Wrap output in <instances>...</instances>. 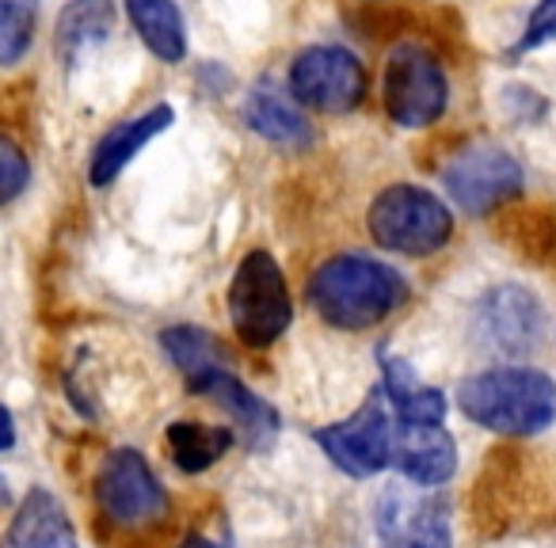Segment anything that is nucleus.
<instances>
[{
  "label": "nucleus",
  "instance_id": "obj_1",
  "mask_svg": "<svg viewBox=\"0 0 556 548\" xmlns=\"http://www.w3.org/2000/svg\"><path fill=\"white\" fill-rule=\"evenodd\" d=\"M408 286L389 263L370 255H336L320 263L309 279V305L343 332L374 328L404 302Z\"/></svg>",
  "mask_w": 556,
  "mask_h": 548
},
{
  "label": "nucleus",
  "instance_id": "obj_2",
  "mask_svg": "<svg viewBox=\"0 0 556 548\" xmlns=\"http://www.w3.org/2000/svg\"><path fill=\"white\" fill-rule=\"evenodd\" d=\"M457 408L484 431L530 438V434L553 426L556 381L541 370H526V366H500V370H484L462 381Z\"/></svg>",
  "mask_w": 556,
  "mask_h": 548
},
{
  "label": "nucleus",
  "instance_id": "obj_3",
  "mask_svg": "<svg viewBox=\"0 0 556 548\" xmlns=\"http://www.w3.org/2000/svg\"><path fill=\"white\" fill-rule=\"evenodd\" d=\"M229 320L248 347H270V343H278L287 335L290 320H294V305H290L282 267L263 247L248 252L237 263V275H232V286H229Z\"/></svg>",
  "mask_w": 556,
  "mask_h": 548
},
{
  "label": "nucleus",
  "instance_id": "obj_4",
  "mask_svg": "<svg viewBox=\"0 0 556 548\" xmlns=\"http://www.w3.org/2000/svg\"><path fill=\"white\" fill-rule=\"evenodd\" d=\"M366 229L389 252L431 255L454 232V214L439 194L412 183H393L370 202Z\"/></svg>",
  "mask_w": 556,
  "mask_h": 548
},
{
  "label": "nucleus",
  "instance_id": "obj_5",
  "mask_svg": "<svg viewBox=\"0 0 556 548\" xmlns=\"http://www.w3.org/2000/svg\"><path fill=\"white\" fill-rule=\"evenodd\" d=\"M450 199L472 217H484L492 209L507 206L510 199L522 194V168L510 153L495 145H472L462 149L442 171Z\"/></svg>",
  "mask_w": 556,
  "mask_h": 548
},
{
  "label": "nucleus",
  "instance_id": "obj_6",
  "mask_svg": "<svg viewBox=\"0 0 556 548\" xmlns=\"http://www.w3.org/2000/svg\"><path fill=\"white\" fill-rule=\"evenodd\" d=\"M96 502L115 525H146L168 510V495L138 449H115L103 457L96 476Z\"/></svg>",
  "mask_w": 556,
  "mask_h": 548
},
{
  "label": "nucleus",
  "instance_id": "obj_7",
  "mask_svg": "<svg viewBox=\"0 0 556 548\" xmlns=\"http://www.w3.org/2000/svg\"><path fill=\"white\" fill-rule=\"evenodd\" d=\"M317 446L332 457L336 469L348 476H378L393 461V426L386 416V388H374L370 400L348 416L343 423H332L317 431Z\"/></svg>",
  "mask_w": 556,
  "mask_h": 548
},
{
  "label": "nucleus",
  "instance_id": "obj_8",
  "mask_svg": "<svg viewBox=\"0 0 556 548\" xmlns=\"http://www.w3.org/2000/svg\"><path fill=\"white\" fill-rule=\"evenodd\" d=\"M386 111L396 126H431L446 111V77L419 47H396L386 65Z\"/></svg>",
  "mask_w": 556,
  "mask_h": 548
},
{
  "label": "nucleus",
  "instance_id": "obj_9",
  "mask_svg": "<svg viewBox=\"0 0 556 548\" xmlns=\"http://www.w3.org/2000/svg\"><path fill=\"white\" fill-rule=\"evenodd\" d=\"M290 88L325 115H348L366 100V69L343 47H309L290 69Z\"/></svg>",
  "mask_w": 556,
  "mask_h": 548
},
{
  "label": "nucleus",
  "instance_id": "obj_10",
  "mask_svg": "<svg viewBox=\"0 0 556 548\" xmlns=\"http://www.w3.org/2000/svg\"><path fill=\"white\" fill-rule=\"evenodd\" d=\"M472 340L484 355L522 358L541 340V305L522 286H495L477 305Z\"/></svg>",
  "mask_w": 556,
  "mask_h": 548
},
{
  "label": "nucleus",
  "instance_id": "obj_11",
  "mask_svg": "<svg viewBox=\"0 0 556 548\" xmlns=\"http://www.w3.org/2000/svg\"><path fill=\"white\" fill-rule=\"evenodd\" d=\"M378 533L386 548H454L450 502L442 495L389 492L381 499Z\"/></svg>",
  "mask_w": 556,
  "mask_h": 548
},
{
  "label": "nucleus",
  "instance_id": "obj_12",
  "mask_svg": "<svg viewBox=\"0 0 556 548\" xmlns=\"http://www.w3.org/2000/svg\"><path fill=\"white\" fill-rule=\"evenodd\" d=\"M393 461L412 484L439 487L457 472V446L442 423H401L396 419Z\"/></svg>",
  "mask_w": 556,
  "mask_h": 548
},
{
  "label": "nucleus",
  "instance_id": "obj_13",
  "mask_svg": "<svg viewBox=\"0 0 556 548\" xmlns=\"http://www.w3.org/2000/svg\"><path fill=\"white\" fill-rule=\"evenodd\" d=\"M172 118H176V111H172L168 103H161V107H149L146 115L130 118V123H118L92 153V164H88V179H92V187L115 183V179L126 171V164H130L134 156H138L141 149L156 138V133L168 130Z\"/></svg>",
  "mask_w": 556,
  "mask_h": 548
},
{
  "label": "nucleus",
  "instance_id": "obj_14",
  "mask_svg": "<svg viewBox=\"0 0 556 548\" xmlns=\"http://www.w3.org/2000/svg\"><path fill=\"white\" fill-rule=\"evenodd\" d=\"M199 396H210L214 404H222V408L229 411L232 423L244 431V438L252 449H267L270 442H275L278 411L270 408L263 396H255L232 370H222L217 378H210L206 385L199 388Z\"/></svg>",
  "mask_w": 556,
  "mask_h": 548
},
{
  "label": "nucleus",
  "instance_id": "obj_15",
  "mask_svg": "<svg viewBox=\"0 0 556 548\" xmlns=\"http://www.w3.org/2000/svg\"><path fill=\"white\" fill-rule=\"evenodd\" d=\"M4 548H77V533L54 492L35 487L12 522Z\"/></svg>",
  "mask_w": 556,
  "mask_h": 548
},
{
  "label": "nucleus",
  "instance_id": "obj_16",
  "mask_svg": "<svg viewBox=\"0 0 556 548\" xmlns=\"http://www.w3.org/2000/svg\"><path fill=\"white\" fill-rule=\"evenodd\" d=\"M244 123L252 126L260 138H267L270 145H282V149H305L313 141V130H309V123H305V115L294 107V100L282 95V88H275V85H255L252 92H248Z\"/></svg>",
  "mask_w": 556,
  "mask_h": 548
},
{
  "label": "nucleus",
  "instance_id": "obj_17",
  "mask_svg": "<svg viewBox=\"0 0 556 548\" xmlns=\"http://www.w3.org/2000/svg\"><path fill=\"white\" fill-rule=\"evenodd\" d=\"M161 347H164V355L172 358V366L184 373L191 393H199V388L206 385L210 378H217L222 370H232L222 343L210 332H202V328H191V324L168 328V332L161 335Z\"/></svg>",
  "mask_w": 556,
  "mask_h": 548
},
{
  "label": "nucleus",
  "instance_id": "obj_18",
  "mask_svg": "<svg viewBox=\"0 0 556 548\" xmlns=\"http://www.w3.org/2000/svg\"><path fill=\"white\" fill-rule=\"evenodd\" d=\"M126 12H130L134 31L141 35V42H146L161 62H168V65L184 62L187 27L172 0H126Z\"/></svg>",
  "mask_w": 556,
  "mask_h": 548
},
{
  "label": "nucleus",
  "instance_id": "obj_19",
  "mask_svg": "<svg viewBox=\"0 0 556 548\" xmlns=\"http://www.w3.org/2000/svg\"><path fill=\"white\" fill-rule=\"evenodd\" d=\"M232 446L229 426H210L194 423V419H176L168 426V454L176 461L179 472H206L210 464H217Z\"/></svg>",
  "mask_w": 556,
  "mask_h": 548
},
{
  "label": "nucleus",
  "instance_id": "obj_20",
  "mask_svg": "<svg viewBox=\"0 0 556 548\" xmlns=\"http://www.w3.org/2000/svg\"><path fill=\"white\" fill-rule=\"evenodd\" d=\"M115 27L111 0H73L58 16V54L62 62H77L85 50L100 47Z\"/></svg>",
  "mask_w": 556,
  "mask_h": 548
},
{
  "label": "nucleus",
  "instance_id": "obj_21",
  "mask_svg": "<svg viewBox=\"0 0 556 548\" xmlns=\"http://www.w3.org/2000/svg\"><path fill=\"white\" fill-rule=\"evenodd\" d=\"M386 393L396 408L401 423H442L446 419V396L427 388L404 362H386Z\"/></svg>",
  "mask_w": 556,
  "mask_h": 548
},
{
  "label": "nucleus",
  "instance_id": "obj_22",
  "mask_svg": "<svg viewBox=\"0 0 556 548\" xmlns=\"http://www.w3.org/2000/svg\"><path fill=\"white\" fill-rule=\"evenodd\" d=\"M500 232L518 255H526L533 263H548L556 252V214L545 206L507 209Z\"/></svg>",
  "mask_w": 556,
  "mask_h": 548
},
{
  "label": "nucleus",
  "instance_id": "obj_23",
  "mask_svg": "<svg viewBox=\"0 0 556 548\" xmlns=\"http://www.w3.org/2000/svg\"><path fill=\"white\" fill-rule=\"evenodd\" d=\"M35 39V0H0V65H16Z\"/></svg>",
  "mask_w": 556,
  "mask_h": 548
},
{
  "label": "nucleus",
  "instance_id": "obj_24",
  "mask_svg": "<svg viewBox=\"0 0 556 548\" xmlns=\"http://www.w3.org/2000/svg\"><path fill=\"white\" fill-rule=\"evenodd\" d=\"M27 179H31V164H27L24 149L9 133H0V206H9L12 199H20Z\"/></svg>",
  "mask_w": 556,
  "mask_h": 548
},
{
  "label": "nucleus",
  "instance_id": "obj_25",
  "mask_svg": "<svg viewBox=\"0 0 556 548\" xmlns=\"http://www.w3.org/2000/svg\"><path fill=\"white\" fill-rule=\"evenodd\" d=\"M553 39H556V0H541L538 9H533L530 24H526L522 39L510 47V58L530 54V50L545 47V42H553Z\"/></svg>",
  "mask_w": 556,
  "mask_h": 548
},
{
  "label": "nucleus",
  "instance_id": "obj_26",
  "mask_svg": "<svg viewBox=\"0 0 556 548\" xmlns=\"http://www.w3.org/2000/svg\"><path fill=\"white\" fill-rule=\"evenodd\" d=\"M12 446H16V419L0 404V449H12Z\"/></svg>",
  "mask_w": 556,
  "mask_h": 548
},
{
  "label": "nucleus",
  "instance_id": "obj_27",
  "mask_svg": "<svg viewBox=\"0 0 556 548\" xmlns=\"http://www.w3.org/2000/svg\"><path fill=\"white\" fill-rule=\"evenodd\" d=\"M179 548H229V545H222V540L202 537V533H191V537H184V545H179Z\"/></svg>",
  "mask_w": 556,
  "mask_h": 548
},
{
  "label": "nucleus",
  "instance_id": "obj_28",
  "mask_svg": "<svg viewBox=\"0 0 556 548\" xmlns=\"http://www.w3.org/2000/svg\"><path fill=\"white\" fill-rule=\"evenodd\" d=\"M0 502H9V484H4V476H0Z\"/></svg>",
  "mask_w": 556,
  "mask_h": 548
}]
</instances>
